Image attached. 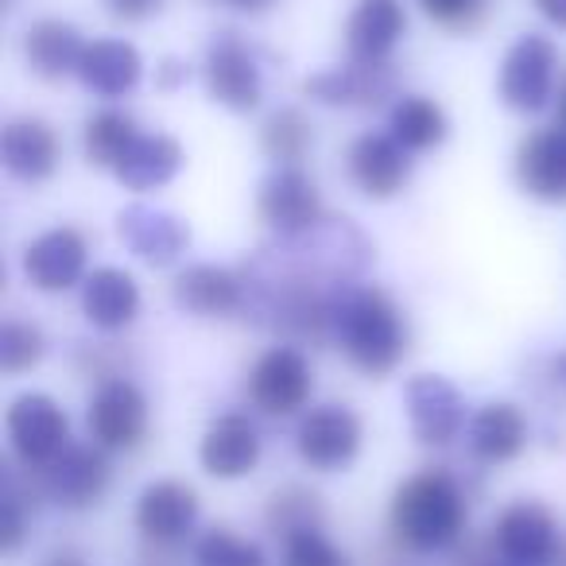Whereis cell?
Wrapping results in <instances>:
<instances>
[{"instance_id":"e575fe53","label":"cell","mask_w":566,"mask_h":566,"mask_svg":"<svg viewBox=\"0 0 566 566\" xmlns=\"http://www.w3.org/2000/svg\"><path fill=\"white\" fill-rule=\"evenodd\" d=\"M32 527V501L20 489L17 473H4V493H0V555H17Z\"/></svg>"},{"instance_id":"ac0fdd59","label":"cell","mask_w":566,"mask_h":566,"mask_svg":"<svg viewBox=\"0 0 566 566\" xmlns=\"http://www.w3.org/2000/svg\"><path fill=\"white\" fill-rule=\"evenodd\" d=\"M303 94L318 105H331V109H373L385 97L396 94V71L392 63H354L346 59V66H331V71H318L303 82Z\"/></svg>"},{"instance_id":"60d3db41","label":"cell","mask_w":566,"mask_h":566,"mask_svg":"<svg viewBox=\"0 0 566 566\" xmlns=\"http://www.w3.org/2000/svg\"><path fill=\"white\" fill-rule=\"evenodd\" d=\"M43 566H86V558H82L78 551L63 547V551H51V555L43 558Z\"/></svg>"},{"instance_id":"d590c367","label":"cell","mask_w":566,"mask_h":566,"mask_svg":"<svg viewBox=\"0 0 566 566\" xmlns=\"http://www.w3.org/2000/svg\"><path fill=\"white\" fill-rule=\"evenodd\" d=\"M280 543H283L280 566H354L338 543L326 539L323 527H307V532H295Z\"/></svg>"},{"instance_id":"9a60e30c","label":"cell","mask_w":566,"mask_h":566,"mask_svg":"<svg viewBox=\"0 0 566 566\" xmlns=\"http://www.w3.org/2000/svg\"><path fill=\"white\" fill-rule=\"evenodd\" d=\"M117 237L136 260L148 268H171L187 256L190 249V226L179 213L164 210L151 202H128L117 213Z\"/></svg>"},{"instance_id":"4316f807","label":"cell","mask_w":566,"mask_h":566,"mask_svg":"<svg viewBox=\"0 0 566 566\" xmlns=\"http://www.w3.org/2000/svg\"><path fill=\"white\" fill-rule=\"evenodd\" d=\"M187 164V151L175 136L167 133H140L133 140V148L125 151L117 167H113V179L120 182L133 195H148V190H159L175 179Z\"/></svg>"},{"instance_id":"44dd1931","label":"cell","mask_w":566,"mask_h":566,"mask_svg":"<svg viewBox=\"0 0 566 566\" xmlns=\"http://www.w3.org/2000/svg\"><path fill=\"white\" fill-rule=\"evenodd\" d=\"M171 303L195 318H229L244 311V275L221 264H187L171 283Z\"/></svg>"},{"instance_id":"cb8c5ba5","label":"cell","mask_w":566,"mask_h":566,"mask_svg":"<svg viewBox=\"0 0 566 566\" xmlns=\"http://www.w3.org/2000/svg\"><path fill=\"white\" fill-rule=\"evenodd\" d=\"M0 159H4V171L12 179L28 182V187H40V182H48L59 171L63 148H59V136L48 120L17 117L0 133Z\"/></svg>"},{"instance_id":"603a6c76","label":"cell","mask_w":566,"mask_h":566,"mask_svg":"<svg viewBox=\"0 0 566 566\" xmlns=\"http://www.w3.org/2000/svg\"><path fill=\"white\" fill-rule=\"evenodd\" d=\"M140 283L133 272L117 264H102L82 280V315L94 331L102 334H120L136 323L140 315Z\"/></svg>"},{"instance_id":"7a4b0ae2","label":"cell","mask_w":566,"mask_h":566,"mask_svg":"<svg viewBox=\"0 0 566 566\" xmlns=\"http://www.w3.org/2000/svg\"><path fill=\"white\" fill-rule=\"evenodd\" d=\"M331 342L349 357L357 373L380 380L396 373L408 354V323L403 311L377 283H349L331 307Z\"/></svg>"},{"instance_id":"5bb4252c","label":"cell","mask_w":566,"mask_h":566,"mask_svg":"<svg viewBox=\"0 0 566 566\" xmlns=\"http://www.w3.org/2000/svg\"><path fill=\"white\" fill-rule=\"evenodd\" d=\"M86 260H90V244L82 237V229L55 226L35 237V241H28L20 268H24V280L32 283L35 292L63 295L71 287H82V280L90 275Z\"/></svg>"},{"instance_id":"ab89813d","label":"cell","mask_w":566,"mask_h":566,"mask_svg":"<svg viewBox=\"0 0 566 566\" xmlns=\"http://www.w3.org/2000/svg\"><path fill=\"white\" fill-rule=\"evenodd\" d=\"M532 4H535V12L543 17V24L566 32V0H532Z\"/></svg>"},{"instance_id":"4dcf8cb0","label":"cell","mask_w":566,"mask_h":566,"mask_svg":"<svg viewBox=\"0 0 566 566\" xmlns=\"http://www.w3.org/2000/svg\"><path fill=\"white\" fill-rule=\"evenodd\" d=\"M260 148L272 159V167H295L315 148V125L307 120V113L292 109V105H287V109H275L272 117L260 125Z\"/></svg>"},{"instance_id":"f35d334b","label":"cell","mask_w":566,"mask_h":566,"mask_svg":"<svg viewBox=\"0 0 566 566\" xmlns=\"http://www.w3.org/2000/svg\"><path fill=\"white\" fill-rule=\"evenodd\" d=\"M187 82H190V63H187V59L167 55L164 63L156 66V86L164 90V94H175V90H182Z\"/></svg>"},{"instance_id":"484cf974","label":"cell","mask_w":566,"mask_h":566,"mask_svg":"<svg viewBox=\"0 0 566 566\" xmlns=\"http://www.w3.org/2000/svg\"><path fill=\"white\" fill-rule=\"evenodd\" d=\"M144 78V55L136 43L128 40H94L86 43V55L78 63V82L94 97L117 102V97L133 94Z\"/></svg>"},{"instance_id":"f1b7e54d","label":"cell","mask_w":566,"mask_h":566,"mask_svg":"<svg viewBox=\"0 0 566 566\" xmlns=\"http://www.w3.org/2000/svg\"><path fill=\"white\" fill-rule=\"evenodd\" d=\"M388 133L416 156V151H434L450 136V117L434 97L403 94L388 109Z\"/></svg>"},{"instance_id":"6da1fadb","label":"cell","mask_w":566,"mask_h":566,"mask_svg":"<svg viewBox=\"0 0 566 566\" xmlns=\"http://www.w3.org/2000/svg\"><path fill=\"white\" fill-rule=\"evenodd\" d=\"M373 264V244L349 218H323L275 237L244 264V311L295 342H331V307Z\"/></svg>"},{"instance_id":"8d00e7d4","label":"cell","mask_w":566,"mask_h":566,"mask_svg":"<svg viewBox=\"0 0 566 566\" xmlns=\"http://www.w3.org/2000/svg\"><path fill=\"white\" fill-rule=\"evenodd\" d=\"M419 4L442 28H470L485 9V0H419Z\"/></svg>"},{"instance_id":"4fadbf2b","label":"cell","mask_w":566,"mask_h":566,"mask_svg":"<svg viewBox=\"0 0 566 566\" xmlns=\"http://www.w3.org/2000/svg\"><path fill=\"white\" fill-rule=\"evenodd\" d=\"M256 213L275 237H292L303 229L318 226L326 218L323 195H318V182L295 167H272V171L260 179L256 190Z\"/></svg>"},{"instance_id":"52a82bcc","label":"cell","mask_w":566,"mask_h":566,"mask_svg":"<svg viewBox=\"0 0 566 566\" xmlns=\"http://www.w3.org/2000/svg\"><path fill=\"white\" fill-rule=\"evenodd\" d=\"M113 481L109 450L90 442H71L48 470H40V493L63 512H90L105 501Z\"/></svg>"},{"instance_id":"b9f144b4","label":"cell","mask_w":566,"mask_h":566,"mask_svg":"<svg viewBox=\"0 0 566 566\" xmlns=\"http://www.w3.org/2000/svg\"><path fill=\"white\" fill-rule=\"evenodd\" d=\"M226 9H237V12H264V9H272L275 0H221Z\"/></svg>"},{"instance_id":"8fae6325","label":"cell","mask_w":566,"mask_h":566,"mask_svg":"<svg viewBox=\"0 0 566 566\" xmlns=\"http://www.w3.org/2000/svg\"><path fill=\"white\" fill-rule=\"evenodd\" d=\"M493 551L516 566H555L563 558L558 516L539 501H516L496 516Z\"/></svg>"},{"instance_id":"d6a6232c","label":"cell","mask_w":566,"mask_h":566,"mask_svg":"<svg viewBox=\"0 0 566 566\" xmlns=\"http://www.w3.org/2000/svg\"><path fill=\"white\" fill-rule=\"evenodd\" d=\"M190 563L195 566H268V555L260 543L244 539V535L229 532V527H210L195 539L190 547Z\"/></svg>"},{"instance_id":"30bf717a","label":"cell","mask_w":566,"mask_h":566,"mask_svg":"<svg viewBox=\"0 0 566 566\" xmlns=\"http://www.w3.org/2000/svg\"><path fill=\"white\" fill-rule=\"evenodd\" d=\"M202 82H206V94L221 109L237 113V117L260 109V102H264V74H260V63L249 51V43L237 32H221L206 48Z\"/></svg>"},{"instance_id":"2e32d148","label":"cell","mask_w":566,"mask_h":566,"mask_svg":"<svg viewBox=\"0 0 566 566\" xmlns=\"http://www.w3.org/2000/svg\"><path fill=\"white\" fill-rule=\"evenodd\" d=\"M198 493L187 481L159 478L148 481L136 496V532L144 543H159V547H179L198 524Z\"/></svg>"},{"instance_id":"f546056e","label":"cell","mask_w":566,"mask_h":566,"mask_svg":"<svg viewBox=\"0 0 566 566\" xmlns=\"http://www.w3.org/2000/svg\"><path fill=\"white\" fill-rule=\"evenodd\" d=\"M140 136L136 117L125 109H102L82 125V156L97 171H113L125 159V151L133 148V140Z\"/></svg>"},{"instance_id":"3957f363","label":"cell","mask_w":566,"mask_h":566,"mask_svg":"<svg viewBox=\"0 0 566 566\" xmlns=\"http://www.w3.org/2000/svg\"><path fill=\"white\" fill-rule=\"evenodd\" d=\"M388 524L408 551L434 555V551L454 547L465 535L470 504H465L462 485L447 470H419L396 485Z\"/></svg>"},{"instance_id":"5b68a950","label":"cell","mask_w":566,"mask_h":566,"mask_svg":"<svg viewBox=\"0 0 566 566\" xmlns=\"http://www.w3.org/2000/svg\"><path fill=\"white\" fill-rule=\"evenodd\" d=\"M555 71H558V51L547 35H520L501 59V74H496V97L504 109L512 113H543L555 97Z\"/></svg>"},{"instance_id":"7c38bea8","label":"cell","mask_w":566,"mask_h":566,"mask_svg":"<svg viewBox=\"0 0 566 566\" xmlns=\"http://www.w3.org/2000/svg\"><path fill=\"white\" fill-rule=\"evenodd\" d=\"M86 427L90 439L109 454L113 450H136L148 434V396L128 377L97 380L86 408Z\"/></svg>"},{"instance_id":"83f0119b","label":"cell","mask_w":566,"mask_h":566,"mask_svg":"<svg viewBox=\"0 0 566 566\" xmlns=\"http://www.w3.org/2000/svg\"><path fill=\"white\" fill-rule=\"evenodd\" d=\"M86 55V40L66 20H35L24 32V59L28 71L40 74L43 82H63L66 74H78V63Z\"/></svg>"},{"instance_id":"74e56055","label":"cell","mask_w":566,"mask_h":566,"mask_svg":"<svg viewBox=\"0 0 566 566\" xmlns=\"http://www.w3.org/2000/svg\"><path fill=\"white\" fill-rule=\"evenodd\" d=\"M113 20H125V24H140V20L156 17L164 9V0H105Z\"/></svg>"},{"instance_id":"d6986e66","label":"cell","mask_w":566,"mask_h":566,"mask_svg":"<svg viewBox=\"0 0 566 566\" xmlns=\"http://www.w3.org/2000/svg\"><path fill=\"white\" fill-rule=\"evenodd\" d=\"M349 179L369 202H388L411 182V151L392 133H365L349 148Z\"/></svg>"},{"instance_id":"ba28073f","label":"cell","mask_w":566,"mask_h":566,"mask_svg":"<svg viewBox=\"0 0 566 566\" xmlns=\"http://www.w3.org/2000/svg\"><path fill=\"white\" fill-rule=\"evenodd\" d=\"M315 396V369L300 346H272L256 357L249 373V400L264 416H303Z\"/></svg>"},{"instance_id":"7402d4cb","label":"cell","mask_w":566,"mask_h":566,"mask_svg":"<svg viewBox=\"0 0 566 566\" xmlns=\"http://www.w3.org/2000/svg\"><path fill=\"white\" fill-rule=\"evenodd\" d=\"M408 32L403 0H357L346 20V59L354 63H392Z\"/></svg>"},{"instance_id":"1f68e13d","label":"cell","mask_w":566,"mask_h":566,"mask_svg":"<svg viewBox=\"0 0 566 566\" xmlns=\"http://www.w3.org/2000/svg\"><path fill=\"white\" fill-rule=\"evenodd\" d=\"M264 520L275 539H287V535L307 532V527H323V496L307 485H283L268 501Z\"/></svg>"},{"instance_id":"ffe728a7","label":"cell","mask_w":566,"mask_h":566,"mask_svg":"<svg viewBox=\"0 0 566 566\" xmlns=\"http://www.w3.org/2000/svg\"><path fill=\"white\" fill-rule=\"evenodd\" d=\"M512 175L516 187L527 198L547 206L566 202V128H539V133L524 136L512 159Z\"/></svg>"},{"instance_id":"f6af8a7d","label":"cell","mask_w":566,"mask_h":566,"mask_svg":"<svg viewBox=\"0 0 566 566\" xmlns=\"http://www.w3.org/2000/svg\"><path fill=\"white\" fill-rule=\"evenodd\" d=\"M558 125L566 128V86H563V97H558Z\"/></svg>"},{"instance_id":"e0dca14e","label":"cell","mask_w":566,"mask_h":566,"mask_svg":"<svg viewBox=\"0 0 566 566\" xmlns=\"http://www.w3.org/2000/svg\"><path fill=\"white\" fill-rule=\"evenodd\" d=\"M260 454H264V439H260L256 423L241 411L210 419V427L198 439V465L218 481L249 478L260 465Z\"/></svg>"},{"instance_id":"836d02e7","label":"cell","mask_w":566,"mask_h":566,"mask_svg":"<svg viewBox=\"0 0 566 566\" xmlns=\"http://www.w3.org/2000/svg\"><path fill=\"white\" fill-rule=\"evenodd\" d=\"M48 357V342H43L40 326L24 323V318H9L0 326V369L4 377H24Z\"/></svg>"},{"instance_id":"9c48e42d","label":"cell","mask_w":566,"mask_h":566,"mask_svg":"<svg viewBox=\"0 0 566 566\" xmlns=\"http://www.w3.org/2000/svg\"><path fill=\"white\" fill-rule=\"evenodd\" d=\"M403 416H408L411 439L423 447H450L470 427L465 396L442 373H416L403 385Z\"/></svg>"},{"instance_id":"277c9868","label":"cell","mask_w":566,"mask_h":566,"mask_svg":"<svg viewBox=\"0 0 566 566\" xmlns=\"http://www.w3.org/2000/svg\"><path fill=\"white\" fill-rule=\"evenodd\" d=\"M4 431H9L12 458L32 473L48 470L71 447V419H66L63 403L48 392H20L9 403Z\"/></svg>"},{"instance_id":"d4e9b609","label":"cell","mask_w":566,"mask_h":566,"mask_svg":"<svg viewBox=\"0 0 566 566\" xmlns=\"http://www.w3.org/2000/svg\"><path fill=\"white\" fill-rule=\"evenodd\" d=\"M470 454L485 465H504L524 454L527 447V416L512 400H489L470 416L465 427Z\"/></svg>"},{"instance_id":"8992f818","label":"cell","mask_w":566,"mask_h":566,"mask_svg":"<svg viewBox=\"0 0 566 566\" xmlns=\"http://www.w3.org/2000/svg\"><path fill=\"white\" fill-rule=\"evenodd\" d=\"M365 427L361 416L346 403H318L300 416L295 427V454L315 473H338L349 470L361 454Z\"/></svg>"},{"instance_id":"ee69618b","label":"cell","mask_w":566,"mask_h":566,"mask_svg":"<svg viewBox=\"0 0 566 566\" xmlns=\"http://www.w3.org/2000/svg\"><path fill=\"white\" fill-rule=\"evenodd\" d=\"M473 566H516V563H504V558L493 551V558H481V563H473Z\"/></svg>"},{"instance_id":"7bdbcfd3","label":"cell","mask_w":566,"mask_h":566,"mask_svg":"<svg viewBox=\"0 0 566 566\" xmlns=\"http://www.w3.org/2000/svg\"><path fill=\"white\" fill-rule=\"evenodd\" d=\"M555 377L566 385V354H558V357H555Z\"/></svg>"}]
</instances>
